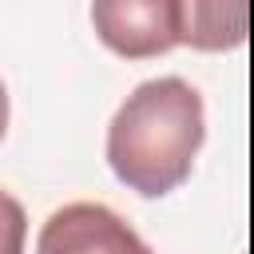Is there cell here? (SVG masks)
I'll return each instance as SVG.
<instances>
[{"mask_svg": "<svg viewBox=\"0 0 254 254\" xmlns=\"http://www.w3.org/2000/svg\"><path fill=\"white\" fill-rule=\"evenodd\" d=\"M202 139L206 111L198 87L179 75H159L115 107L107 123V167L127 190L163 198L190 179Z\"/></svg>", "mask_w": 254, "mask_h": 254, "instance_id": "1", "label": "cell"}, {"mask_svg": "<svg viewBox=\"0 0 254 254\" xmlns=\"http://www.w3.org/2000/svg\"><path fill=\"white\" fill-rule=\"evenodd\" d=\"M183 8L175 0H99L91 4V24L111 52L147 60L183 44Z\"/></svg>", "mask_w": 254, "mask_h": 254, "instance_id": "2", "label": "cell"}, {"mask_svg": "<svg viewBox=\"0 0 254 254\" xmlns=\"http://www.w3.org/2000/svg\"><path fill=\"white\" fill-rule=\"evenodd\" d=\"M36 254H155L131 222L103 202H67L48 214L36 238Z\"/></svg>", "mask_w": 254, "mask_h": 254, "instance_id": "3", "label": "cell"}, {"mask_svg": "<svg viewBox=\"0 0 254 254\" xmlns=\"http://www.w3.org/2000/svg\"><path fill=\"white\" fill-rule=\"evenodd\" d=\"M246 4H187L183 8V44L218 52L246 40Z\"/></svg>", "mask_w": 254, "mask_h": 254, "instance_id": "4", "label": "cell"}, {"mask_svg": "<svg viewBox=\"0 0 254 254\" xmlns=\"http://www.w3.org/2000/svg\"><path fill=\"white\" fill-rule=\"evenodd\" d=\"M24 238H28L24 206L8 190H0V254H24Z\"/></svg>", "mask_w": 254, "mask_h": 254, "instance_id": "5", "label": "cell"}, {"mask_svg": "<svg viewBox=\"0 0 254 254\" xmlns=\"http://www.w3.org/2000/svg\"><path fill=\"white\" fill-rule=\"evenodd\" d=\"M4 131H8V87L0 79V139H4Z\"/></svg>", "mask_w": 254, "mask_h": 254, "instance_id": "6", "label": "cell"}]
</instances>
